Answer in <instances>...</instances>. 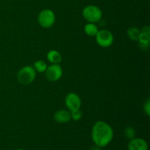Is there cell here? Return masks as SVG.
I'll list each match as a JSON object with an SVG mask.
<instances>
[{
  "label": "cell",
  "mask_w": 150,
  "mask_h": 150,
  "mask_svg": "<svg viewBox=\"0 0 150 150\" xmlns=\"http://www.w3.org/2000/svg\"><path fill=\"white\" fill-rule=\"evenodd\" d=\"M33 67L35 68V71L39 72V73H45L47 68V64L42 60H38L34 63Z\"/></svg>",
  "instance_id": "5bb4252c"
},
{
  "label": "cell",
  "mask_w": 150,
  "mask_h": 150,
  "mask_svg": "<svg viewBox=\"0 0 150 150\" xmlns=\"http://www.w3.org/2000/svg\"><path fill=\"white\" fill-rule=\"evenodd\" d=\"M139 35H140V30L137 27L133 26V27L129 28V29L127 30V35L132 40H138Z\"/></svg>",
  "instance_id": "4fadbf2b"
},
{
  "label": "cell",
  "mask_w": 150,
  "mask_h": 150,
  "mask_svg": "<svg viewBox=\"0 0 150 150\" xmlns=\"http://www.w3.org/2000/svg\"><path fill=\"white\" fill-rule=\"evenodd\" d=\"M45 75L49 81H57L62 76V69L59 64H52L49 67H47Z\"/></svg>",
  "instance_id": "8992f818"
},
{
  "label": "cell",
  "mask_w": 150,
  "mask_h": 150,
  "mask_svg": "<svg viewBox=\"0 0 150 150\" xmlns=\"http://www.w3.org/2000/svg\"><path fill=\"white\" fill-rule=\"evenodd\" d=\"M83 18L89 23H97L102 18V10L95 5H88L83 10Z\"/></svg>",
  "instance_id": "3957f363"
},
{
  "label": "cell",
  "mask_w": 150,
  "mask_h": 150,
  "mask_svg": "<svg viewBox=\"0 0 150 150\" xmlns=\"http://www.w3.org/2000/svg\"><path fill=\"white\" fill-rule=\"evenodd\" d=\"M54 119L57 123H67L71 120L70 112L66 110H59L54 114Z\"/></svg>",
  "instance_id": "30bf717a"
},
{
  "label": "cell",
  "mask_w": 150,
  "mask_h": 150,
  "mask_svg": "<svg viewBox=\"0 0 150 150\" xmlns=\"http://www.w3.org/2000/svg\"><path fill=\"white\" fill-rule=\"evenodd\" d=\"M16 150H26V149H17Z\"/></svg>",
  "instance_id": "d6986e66"
},
{
  "label": "cell",
  "mask_w": 150,
  "mask_h": 150,
  "mask_svg": "<svg viewBox=\"0 0 150 150\" xmlns=\"http://www.w3.org/2000/svg\"><path fill=\"white\" fill-rule=\"evenodd\" d=\"M138 40L139 45L142 49H147L149 46L150 42V28L149 26H144L140 31V35Z\"/></svg>",
  "instance_id": "ba28073f"
},
{
  "label": "cell",
  "mask_w": 150,
  "mask_h": 150,
  "mask_svg": "<svg viewBox=\"0 0 150 150\" xmlns=\"http://www.w3.org/2000/svg\"><path fill=\"white\" fill-rule=\"evenodd\" d=\"M114 138V131L111 125L103 121L95 123L92 130V139L96 146L101 148L108 146Z\"/></svg>",
  "instance_id": "6da1fadb"
},
{
  "label": "cell",
  "mask_w": 150,
  "mask_h": 150,
  "mask_svg": "<svg viewBox=\"0 0 150 150\" xmlns=\"http://www.w3.org/2000/svg\"><path fill=\"white\" fill-rule=\"evenodd\" d=\"M70 116H71V119H73V120H75V121H79L81 118L82 113L79 109L74 110V111H70Z\"/></svg>",
  "instance_id": "2e32d148"
},
{
  "label": "cell",
  "mask_w": 150,
  "mask_h": 150,
  "mask_svg": "<svg viewBox=\"0 0 150 150\" xmlns=\"http://www.w3.org/2000/svg\"><path fill=\"white\" fill-rule=\"evenodd\" d=\"M95 38L97 43L103 48L110 47L114 42V36L112 33L106 29L98 30L95 35Z\"/></svg>",
  "instance_id": "5b68a950"
},
{
  "label": "cell",
  "mask_w": 150,
  "mask_h": 150,
  "mask_svg": "<svg viewBox=\"0 0 150 150\" xmlns=\"http://www.w3.org/2000/svg\"><path fill=\"white\" fill-rule=\"evenodd\" d=\"M90 150H101V147H100V146L95 145V146H93L92 147H91Z\"/></svg>",
  "instance_id": "ac0fdd59"
},
{
  "label": "cell",
  "mask_w": 150,
  "mask_h": 150,
  "mask_svg": "<svg viewBox=\"0 0 150 150\" xmlns=\"http://www.w3.org/2000/svg\"><path fill=\"white\" fill-rule=\"evenodd\" d=\"M144 112L146 113V114L147 116H149L150 114V100L148 98L146 100V102L144 103Z\"/></svg>",
  "instance_id": "e0dca14e"
},
{
  "label": "cell",
  "mask_w": 150,
  "mask_h": 150,
  "mask_svg": "<svg viewBox=\"0 0 150 150\" xmlns=\"http://www.w3.org/2000/svg\"><path fill=\"white\" fill-rule=\"evenodd\" d=\"M36 71L32 66H25L22 67L17 74L18 81L21 84H29L35 80Z\"/></svg>",
  "instance_id": "7a4b0ae2"
},
{
  "label": "cell",
  "mask_w": 150,
  "mask_h": 150,
  "mask_svg": "<svg viewBox=\"0 0 150 150\" xmlns=\"http://www.w3.org/2000/svg\"><path fill=\"white\" fill-rule=\"evenodd\" d=\"M38 21L39 24L42 27L48 29V28L51 27L55 23V14L52 10L49 9H45L39 13Z\"/></svg>",
  "instance_id": "277c9868"
},
{
  "label": "cell",
  "mask_w": 150,
  "mask_h": 150,
  "mask_svg": "<svg viewBox=\"0 0 150 150\" xmlns=\"http://www.w3.org/2000/svg\"><path fill=\"white\" fill-rule=\"evenodd\" d=\"M65 105L70 111L80 109L81 105V100L77 94L70 92L65 98Z\"/></svg>",
  "instance_id": "52a82bcc"
},
{
  "label": "cell",
  "mask_w": 150,
  "mask_h": 150,
  "mask_svg": "<svg viewBox=\"0 0 150 150\" xmlns=\"http://www.w3.org/2000/svg\"><path fill=\"white\" fill-rule=\"evenodd\" d=\"M47 59L52 64H59L62 62V57L61 54L57 50H51L47 54Z\"/></svg>",
  "instance_id": "8fae6325"
},
{
  "label": "cell",
  "mask_w": 150,
  "mask_h": 150,
  "mask_svg": "<svg viewBox=\"0 0 150 150\" xmlns=\"http://www.w3.org/2000/svg\"><path fill=\"white\" fill-rule=\"evenodd\" d=\"M128 150H148L147 142L141 138L130 139L127 144Z\"/></svg>",
  "instance_id": "9c48e42d"
},
{
  "label": "cell",
  "mask_w": 150,
  "mask_h": 150,
  "mask_svg": "<svg viewBox=\"0 0 150 150\" xmlns=\"http://www.w3.org/2000/svg\"><path fill=\"white\" fill-rule=\"evenodd\" d=\"M124 135L125 138L130 140L136 136V130L133 127H127L124 130Z\"/></svg>",
  "instance_id": "9a60e30c"
},
{
  "label": "cell",
  "mask_w": 150,
  "mask_h": 150,
  "mask_svg": "<svg viewBox=\"0 0 150 150\" xmlns=\"http://www.w3.org/2000/svg\"><path fill=\"white\" fill-rule=\"evenodd\" d=\"M84 32L88 36L95 37L98 32V27L95 23H88L84 26Z\"/></svg>",
  "instance_id": "7c38bea8"
}]
</instances>
